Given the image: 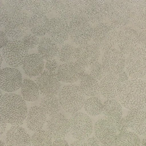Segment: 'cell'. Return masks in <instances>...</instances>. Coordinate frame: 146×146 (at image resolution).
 <instances>
[{
    "mask_svg": "<svg viewBox=\"0 0 146 146\" xmlns=\"http://www.w3.org/2000/svg\"><path fill=\"white\" fill-rule=\"evenodd\" d=\"M59 66L58 63L55 59L47 60L45 63V68L46 70L52 72H55L56 71H57Z\"/></svg>",
    "mask_w": 146,
    "mask_h": 146,
    "instance_id": "44",
    "label": "cell"
},
{
    "mask_svg": "<svg viewBox=\"0 0 146 146\" xmlns=\"http://www.w3.org/2000/svg\"><path fill=\"white\" fill-rule=\"evenodd\" d=\"M125 119L128 126L138 136H146V111L143 110H129Z\"/></svg>",
    "mask_w": 146,
    "mask_h": 146,
    "instance_id": "23",
    "label": "cell"
},
{
    "mask_svg": "<svg viewBox=\"0 0 146 146\" xmlns=\"http://www.w3.org/2000/svg\"><path fill=\"white\" fill-rule=\"evenodd\" d=\"M11 11L9 10L8 6L3 2L1 1L0 2V26L4 27V25L8 19Z\"/></svg>",
    "mask_w": 146,
    "mask_h": 146,
    "instance_id": "42",
    "label": "cell"
},
{
    "mask_svg": "<svg viewBox=\"0 0 146 146\" xmlns=\"http://www.w3.org/2000/svg\"><path fill=\"white\" fill-rule=\"evenodd\" d=\"M46 129L54 140L64 139L70 133L69 120L64 115L59 112L48 118Z\"/></svg>",
    "mask_w": 146,
    "mask_h": 146,
    "instance_id": "19",
    "label": "cell"
},
{
    "mask_svg": "<svg viewBox=\"0 0 146 146\" xmlns=\"http://www.w3.org/2000/svg\"><path fill=\"white\" fill-rule=\"evenodd\" d=\"M53 138L45 130L34 132L31 137V146H52Z\"/></svg>",
    "mask_w": 146,
    "mask_h": 146,
    "instance_id": "37",
    "label": "cell"
},
{
    "mask_svg": "<svg viewBox=\"0 0 146 146\" xmlns=\"http://www.w3.org/2000/svg\"><path fill=\"white\" fill-rule=\"evenodd\" d=\"M23 80L21 71L17 68L6 67L0 72L1 88L6 93H14L22 86Z\"/></svg>",
    "mask_w": 146,
    "mask_h": 146,
    "instance_id": "18",
    "label": "cell"
},
{
    "mask_svg": "<svg viewBox=\"0 0 146 146\" xmlns=\"http://www.w3.org/2000/svg\"><path fill=\"white\" fill-rule=\"evenodd\" d=\"M116 46L117 48L127 56L139 47L138 32L128 26L119 30Z\"/></svg>",
    "mask_w": 146,
    "mask_h": 146,
    "instance_id": "17",
    "label": "cell"
},
{
    "mask_svg": "<svg viewBox=\"0 0 146 146\" xmlns=\"http://www.w3.org/2000/svg\"><path fill=\"white\" fill-rule=\"evenodd\" d=\"M62 108L67 113L74 114L83 107L86 96L79 85L66 84L62 87L58 94Z\"/></svg>",
    "mask_w": 146,
    "mask_h": 146,
    "instance_id": "3",
    "label": "cell"
},
{
    "mask_svg": "<svg viewBox=\"0 0 146 146\" xmlns=\"http://www.w3.org/2000/svg\"><path fill=\"white\" fill-rule=\"evenodd\" d=\"M55 1L54 0H32L27 1L25 10L26 12L35 14H48L54 11Z\"/></svg>",
    "mask_w": 146,
    "mask_h": 146,
    "instance_id": "32",
    "label": "cell"
},
{
    "mask_svg": "<svg viewBox=\"0 0 146 146\" xmlns=\"http://www.w3.org/2000/svg\"><path fill=\"white\" fill-rule=\"evenodd\" d=\"M26 101L15 93H5L1 97L0 117L12 125H19L27 115Z\"/></svg>",
    "mask_w": 146,
    "mask_h": 146,
    "instance_id": "1",
    "label": "cell"
},
{
    "mask_svg": "<svg viewBox=\"0 0 146 146\" xmlns=\"http://www.w3.org/2000/svg\"><path fill=\"white\" fill-rule=\"evenodd\" d=\"M70 38L76 45L91 42L93 36V27L84 15L79 16L69 22Z\"/></svg>",
    "mask_w": 146,
    "mask_h": 146,
    "instance_id": "7",
    "label": "cell"
},
{
    "mask_svg": "<svg viewBox=\"0 0 146 146\" xmlns=\"http://www.w3.org/2000/svg\"><path fill=\"white\" fill-rule=\"evenodd\" d=\"M139 47L146 50V30H141L138 32Z\"/></svg>",
    "mask_w": 146,
    "mask_h": 146,
    "instance_id": "45",
    "label": "cell"
},
{
    "mask_svg": "<svg viewBox=\"0 0 146 146\" xmlns=\"http://www.w3.org/2000/svg\"><path fill=\"white\" fill-rule=\"evenodd\" d=\"M119 31L106 22L96 25L93 27L92 42L102 52L114 48L117 44Z\"/></svg>",
    "mask_w": 146,
    "mask_h": 146,
    "instance_id": "6",
    "label": "cell"
},
{
    "mask_svg": "<svg viewBox=\"0 0 146 146\" xmlns=\"http://www.w3.org/2000/svg\"><path fill=\"white\" fill-rule=\"evenodd\" d=\"M125 71L131 79H141L146 76V50L139 47L126 56Z\"/></svg>",
    "mask_w": 146,
    "mask_h": 146,
    "instance_id": "10",
    "label": "cell"
},
{
    "mask_svg": "<svg viewBox=\"0 0 146 146\" xmlns=\"http://www.w3.org/2000/svg\"><path fill=\"white\" fill-rule=\"evenodd\" d=\"M59 49L58 44L48 36L42 38L37 47L38 54L46 61L58 56Z\"/></svg>",
    "mask_w": 146,
    "mask_h": 146,
    "instance_id": "29",
    "label": "cell"
},
{
    "mask_svg": "<svg viewBox=\"0 0 146 146\" xmlns=\"http://www.w3.org/2000/svg\"><path fill=\"white\" fill-rule=\"evenodd\" d=\"M140 146H146V138L143 139L141 141Z\"/></svg>",
    "mask_w": 146,
    "mask_h": 146,
    "instance_id": "53",
    "label": "cell"
},
{
    "mask_svg": "<svg viewBox=\"0 0 146 146\" xmlns=\"http://www.w3.org/2000/svg\"><path fill=\"white\" fill-rule=\"evenodd\" d=\"M101 53L100 49L93 42L78 46L76 47L75 61L86 68L89 67L99 61Z\"/></svg>",
    "mask_w": 146,
    "mask_h": 146,
    "instance_id": "20",
    "label": "cell"
},
{
    "mask_svg": "<svg viewBox=\"0 0 146 146\" xmlns=\"http://www.w3.org/2000/svg\"><path fill=\"white\" fill-rule=\"evenodd\" d=\"M103 112L106 118L115 124L122 118V105L115 99H106L103 102Z\"/></svg>",
    "mask_w": 146,
    "mask_h": 146,
    "instance_id": "31",
    "label": "cell"
},
{
    "mask_svg": "<svg viewBox=\"0 0 146 146\" xmlns=\"http://www.w3.org/2000/svg\"><path fill=\"white\" fill-rule=\"evenodd\" d=\"M100 146H115V145H104V144H102V145Z\"/></svg>",
    "mask_w": 146,
    "mask_h": 146,
    "instance_id": "54",
    "label": "cell"
},
{
    "mask_svg": "<svg viewBox=\"0 0 146 146\" xmlns=\"http://www.w3.org/2000/svg\"><path fill=\"white\" fill-rule=\"evenodd\" d=\"M117 75H118L119 78L122 84L124 83L125 82H126L127 81H128L129 80V76H128V74L127 73V72L124 70H123V71H121Z\"/></svg>",
    "mask_w": 146,
    "mask_h": 146,
    "instance_id": "49",
    "label": "cell"
},
{
    "mask_svg": "<svg viewBox=\"0 0 146 146\" xmlns=\"http://www.w3.org/2000/svg\"><path fill=\"white\" fill-rule=\"evenodd\" d=\"M121 104L129 110L146 107V83L141 79H130L123 83L118 95Z\"/></svg>",
    "mask_w": 146,
    "mask_h": 146,
    "instance_id": "2",
    "label": "cell"
},
{
    "mask_svg": "<svg viewBox=\"0 0 146 146\" xmlns=\"http://www.w3.org/2000/svg\"><path fill=\"white\" fill-rule=\"evenodd\" d=\"M95 136L102 144L113 145L115 144L118 133L115 124L107 118L98 120L94 126Z\"/></svg>",
    "mask_w": 146,
    "mask_h": 146,
    "instance_id": "13",
    "label": "cell"
},
{
    "mask_svg": "<svg viewBox=\"0 0 146 146\" xmlns=\"http://www.w3.org/2000/svg\"><path fill=\"white\" fill-rule=\"evenodd\" d=\"M86 67L76 61H73L60 64L56 74L60 82L71 84L79 81L86 73Z\"/></svg>",
    "mask_w": 146,
    "mask_h": 146,
    "instance_id": "16",
    "label": "cell"
},
{
    "mask_svg": "<svg viewBox=\"0 0 146 146\" xmlns=\"http://www.w3.org/2000/svg\"><path fill=\"white\" fill-rule=\"evenodd\" d=\"M0 133L2 135L6 131L7 127V123L0 117Z\"/></svg>",
    "mask_w": 146,
    "mask_h": 146,
    "instance_id": "51",
    "label": "cell"
},
{
    "mask_svg": "<svg viewBox=\"0 0 146 146\" xmlns=\"http://www.w3.org/2000/svg\"><path fill=\"white\" fill-rule=\"evenodd\" d=\"M21 93L25 101L33 102L38 99L40 91L35 82L30 79L25 78L23 80L21 87Z\"/></svg>",
    "mask_w": 146,
    "mask_h": 146,
    "instance_id": "33",
    "label": "cell"
},
{
    "mask_svg": "<svg viewBox=\"0 0 146 146\" xmlns=\"http://www.w3.org/2000/svg\"><path fill=\"white\" fill-rule=\"evenodd\" d=\"M39 106L49 117L59 113L62 108L59 98L56 96H43L40 100Z\"/></svg>",
    "mask_w": 146,
    "mask_h": 146,
    "instance_id": "34",
    "label": "cell"
},
{
    "mask_svg": "<svg viewBox=\"0 0 146 146\" xmlns=\"http://www.w3.org/2000/svg\"><path fill=\"white\" fill-rule=\"evenodd\" d=\"M30 16L25 11H12L5 25V33L11 40H19L29 29Z\"/></svg>",
    "mask_w": 146,
    "mask_h": 146,
    "instance_id": "5",
    "label": "cell"
},
{
    "mask_svg": "<svg viewBox=\"0 0 146 146\" xmlns=\"http://www.w3.org/2000/svg\"><path fill=\"white\" fill-rule=\"evenodd\" d=\"M79 86L87 98L100 94L99 82L90 74L85 73L83 75L79 81Z\"/></svg>",
    "mask_w": 146,
    "mask_h": 146,
    "instance_id": "30",
    "label": "cell"
},
{
    "mask_svg": "<svg viewBox=\"0 0 146 146\" xmlns=\"http://www.w3.org/2000/svg\"><path fill=\"white\" fill-rule=\"evenodd\" d=\"M8 36L5 31H0V47L1 49L3 48L9 42Z\"/></svg>",
    "mask_w": 146,
    "mask_h": 146,
    "instance_id": "47",
    "label": "cell"
},
{
    "mask_svg": "<svg viewBox=\"0 0 146 146\" xmlns=\"http://www.w3.org/2000/svg\"><path fill=\"white\" fill-rule=\"evenodd\" d=\"M70 146H88V145L85 140H75L70 144Z\"/></svg>",
    "mask_w": 146,
    "mask_h": 146,
    "instance_id": "50",
    "label": "cell"
},
{
    "mask_svg": "<svg viewBox=\"0 0 146 146\" xmlns=\"http://www.w3.org/2000/svg\"><path fill=\"white\" fill-rule=\"evenodd\" d=\"M145 83H146V76H145Z\"/></svg>",
    "mask_w": 146,
    "mask_h": 146,
    "instance_id": "55",
    "label": "cell"
},
{
    "mask_svg": "<svg viewBox=\"0 0 146 146\" xmlns=\"http://www.w3.org/2000/svg\"><path fill=\"white\" fill-rule=\"evenodd\" d=\"M108 2L109 11L105 22L117 30L127 27L131 19L129 1L112 0Z\"/></svg>",
    "mask_w": 146,
    "mask_h": 146,
    "instance_id": "4",
    "label": "cell"
},
{
    "mask_svg": "<svg viewBox=\"0 0 146 146\" xmlns=\"http://www.w3.org/2000/svg\"><path fill=\"white\" fill-rule=\"evenodd\" d=\"M131 21L139 31L146 30V1H129Z\"/></svg>",
    "mask_w": 146,
    "mask_h": 146,
    "instance_id": "26",
    "label": "cell"
},
{
    "mask_svg": "<svg viewBox=\"0 0 146 146\" xmlns=\"http://www.w3.org/2000/svg\"><path fill=\"white\" fill-rule=\"evenodd\" d=\"M47 34L57 44L63 45L70 38L69 23L59 17L52 18Z\"/></svg>",
    "mask_w": 146,
    "mask_h": 146,
    "instance_id": "21",
    "label": "cell"
},
{
    "mask_svg": "<svg viewBox=\"0 0 146 146\" xmlns=\"http://www.w3.org/2000/svg\"><path fill=\"white\" fill-rule=\"evenodd\" d=\"M6 5L13 11H25L27 0H3Z\"/></svg>",
    "mask_w": 146,
    "mask_h": 146,
    "instance_id": "41",
    "label": "cell"
},
{
    "mask_svg": "<svg viewBox=\"0 0 146 146\" xmlns=\"http://www.w3.org/2000/svg\"><path fill=\"white\" fill-rule=\"evenodd\" d=\"M76 47L70 43H66L60 47L58 58L62 63L75 61Z\"/></svg>",
    "mask_w": 146,
    "mask_h": 146,
    "instance_id": "38",
    "label": "cell"
},
{
    "mask_svg": "<svg viewBox=\"0 0 146 146\" xmlns=\"http://www.w3.org/2000/svg\"><path fill=\"white\" fill-rule=\"evenodd\" d=\"M0 145L1 146H7L5 140H3L2 139H1V140H0Z\"/></svg>",
    "mask_w": 146,
    "mask_h": 146,
    "instance_id": "52",
    "label": "cell"
},
{
    "mask_svg": "<svg viewBox=\"0 0 146 146\" xmlns=\"http://www.w3.org/2000/svg\"><path fill=\"white\" fill-rule=\"evenodd\" d=\"M122 84L118 75L107 74L99 81L100 94L106 99H115L118 96Z\"/></svg>",
    "mask_w": 146,
    "mask_h": 146,
    "instance_id": "22",
    "label": "cell"
},
{
    "mask_svg": "<svg viewBox=\"0 0 146 146\" xmlns=\"http://www.w3.org/2000/svg\"><path fill=\"white\" fill-rule=\"evenodd\" d=\"M125 59L126 56L114 47L103 52L101 63L107 74L117 75L124 70Z\"/></svg>",
    "mask_w": 146,
    "mask_h": 146,
    "instance_id": "12",
    "label": "cell"
},
{
    "mask_svg": "<svg viewBox=\"0 0 146 146\" xmlns=\"http://www.w3.org/2000/svg\"><path fill=\"white\" fill-rule=\"evenodd\" d=\"M83 108L88 115L96 116L102 113L103 110V103L98 96L86 98Z\"/></svg>",
    "mask_w": 146,
    "mask_h": 146,
    "instance_id": "35",
    "label": "cell"
},
{
    "mask_svg": "<svg viewBox=\"0 0 146 146\" xmlns=\"http://www.w3.org/2000/svg\"><path fill=\"white\" fill-rule=\"evenodd\" d=\"M85 141L88 146H100L102 145L101 142L95 136H90Z\"/></svg>",
    "mask_w": 146,
    "mask_h": 146,
    "instance_id": "46",
    "label": "cell"
},
{
    "mask_svg": "<svg viewBox=\"0 0 146 146\" xmlns=\"http://www.w3.org/2000/svg\"><path fill=\"white\" fill-rule=\"evenodd\" d=\"M47 119V115L40 106H33L28 110L25 122L27 128L34 132L42 130Z\"/></svg>",
    "mask_w": 146,
    "mask_h": 146,
    "instance_id": "25",
    "label": "cell"
},
{
    "mask_svg": "<svg viewBox=\"0 0 146 146\" xmlns=\"http://www.w3.org/2000/svg\"><path fill=\"white\" fill-rule=\"evenodd\" d=\"M1 54L10 67L17 68L23 65L29 55V49L21 40H10L1 49Z\"/></svg>",
    "mask_w": 146,
    "mask_h": 146,
    "instance_id": "9",
    "label": "cell"
},
{
    "mask_svg": "<svg viewBox=\"0 0 146 146\" xmlns=\"http://www.w3.org/2000/svg\"><path fill=\"white\" fill-rule=\"evenodd\" d=\"M35 82L43 96H56L62 88L61 82L56 72L44 70L36 78Z\"/></svg>",
    "mask_w": 146,
    "mask_h": 146,
    "instance_id": "14",
    "label": "cell"
},
{
    "mask_svg": "<svg viewBox=\"0 0 146 146\" xmlns=\"http://www.w3.org/2000/svg\"><path fill=\"white\" fill-rule=\"evenodd\" d=\"M115 126L118 134L127 131L129 128L126 119L124 117L121 118L117 122H116L115 123Z\"/></svg>",
    "mask_w": 146,
    "mask_h": 146,
    "instance_id": "43",
    "label": "cell"
},
{
    "mask_svg": "<svg viewBox=\"0 0 146 146\" xmlns=\"http://www.w3.org/2000/svg\"><path fill=\"white\" fill-rule=\"evenodd\" d=\"M70 133L78 140H86L91 135L94 127L90 117L84 112H78L69 118Z\"/></svg>",
    "mask_w": 146,
    "mask_h": 146,
    "instance_id": "8",
    "label": "cell"
},
{
    "mask_svg": "<svg viewBox=\"0 0 146 146\" xmlns=\"http://www.w3.org/2000/svg\"><path fill=\"white\" fill-rule=\"evenodd\" d=\"M139 136L133 132L125 131L118 134L115 146H140Z\"/></svg>",
    "mask_w": 146,
    "mask_h": 146,
    "instance_id": "36",
    "label": "cell"
},
{
    "mask_svg": "<svg viewBox=\"0 0 146 146\" xmlns=\"http://www.w3.org/2000/svg\"><path fill=\"white\" fill-rule=\"evenodd\" d=\"M52 146H70L68 141L64 139H54Z\"/></svg>",
    "mask_w": 146,
    "mask_h": 146,
    "instance_id": "48",
    "label": "cell"
},
{
    "mask_svg": "<svg viewBox=\"0 0 146 146\" xmlns=\"http://www.w3.org/2000/svg\"><path fill=\"white\" fill-rule=\"evenodd\" d=\"M50 19L46 14H33L30 17L29 29L31 33L38 36H43L48 33Z\"/></svg>",
    "mask_w": 146,
    "mask_h": 146,
    "instance_id": "27",
    "label": "cell"
},
{
    "mask_svg": "<svg viewBox=\"0 0 146 146\" xmlns=\"http://www.w3.org/2000/svg\"><path fill=\"white\" fill-rule=\"evenodd\" d=\"M89 74L99 82L107 74V72L102 63L98 61L89 67Z\"/></svg>",
    "mask_w": 146,
    "mask_h": 146,
    "instance_id": "39",
    "label": "cell"
},
{
    "mask_svg": "<svg viewBox=\"0 0 146 146\" xmlns=\"http://www.w3.org/2000/svg\"><path fill=\"white\" fill-rule=\"evenodd\" d=\"M87 1L86 0L55 1L54 11L58 17L70 22L74 18L83 15Z\"/></svg>",
    "mask_w": 146,
    "mask_h": 146,
    "instance_id": "11",
    "label": "cell"
},
{
    "mask_svg": "<svg viewBox=\"0 0 146 146\" xmlns=\"http://www.w3.org/2000/svg\"><path fill=\"white\" fill-rule=\"evenodd\" d=\"M109 11L107 1H87L84 10V17L92 24L105 22Z\"/></svg>",
    "mask_w": 146,
    "mask_h": 146,
    "instance_id": "15",
    "label": "cell"
},
{
    "mask_svg": "<svg viewBox=\"0 0 146 146\" xmlns=\"http://www.w3.org/2000/svg\"><path fill=\"white\" fill-rule=\"evenodd\" d=\"M7 146H31V137L26 130L19 125H12L6 133Z\"/></svg>",
    "mask_w": 146,
    "mask_h": 146,
    "instance_id": "24",
    "label": "cell"
},
{
    "mask_svg": "<svg viewBox=\"0 0 146 146\" xmlns=\"http://www.w3.org/2000/svg\"><path fill=\"white\" fill-rule=\"evenodd\" d=\"M22 41L26 48L29 50L33 49L38 47L40 39L39 36L31 33H27L22 39Z\"/></svg>",
    "mask_w": 146,
    "mask_h": 146,
    "instance_id": "40",
    "label": "cell"
},
{
    "mask_svg": "<svg viewBox=\"0 0 146 146\" xmlns=\"http://www.w3.org/2000/svg\"><path fill=\"white\" fill-rule=\"evenodd\" d=\"M44 63L43 59L37 53L29 54L23 64V70L29 77L39 75L43 71Z\"/></svg>",
    "mask_w": 146,
    "mask_h": 146,
    "instance_id": "28",
    "label": "cell"
}]
</instances>
